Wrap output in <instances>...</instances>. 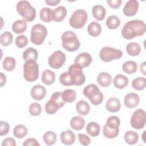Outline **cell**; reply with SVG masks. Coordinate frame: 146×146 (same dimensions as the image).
Wrapping results in <instances>:
<instances>
[{"label": "cell", "instance_id": "cell-27", "mask_svg": "<svg viewBox=\"0 0 146 146\" xmlns=\"http://www.w3.org/2000/svg\"><path fill=\"white\" fill-rule=\"evenodd\" d=\"M27 28V23L23 20L15 21L12 25V30L16 34H21L25 32Z\"/></svg>", "mask_w": 146, "mask_h": 146}, {"label": "cell", "instance_id": "cell-45", "mask_svg": "<svg viewBox=\"0 0 146 146\" xmlns=\"http://www.w3.org/2000/svg\"><path fill=\"white\" fill-rule=\"evenodd\" d=\"M28 44V39L25 35L18 36L15 39V44L19 48H23Z\"/></svg>", "mask_w": 146, "mask_h": 146}, {"label": "cell", "instance_id": "cell-33", "mask_svg": "<svg viewBox=\"0 0 146 146\" xmlns=\"http://www.w3.org/2000/svg\"><path fill=\"white\" fill-rule=\"evenodd\" d=\"M53 10L48 7H43L39 13V16L41 20L45 22H50L52 20Z\"/></svg>", "mask_w": 146, "mask_h": 146}, {"label": "cell", "instance_id": "cell-52", "mask_svg": "<svg viewBox=\"0 0 146 146\" xmlns=\"http://www.w3.org/2000/svg\"><path fill=\"white\" fill-rule=\"evenodd\" d=\"M45 2L49 6H54L57 5L60 2V0H52V1H45Z\"/></svg>", "mask_w": 146, "mask_h": 146}, {"label": "cell", "instance_id": "cell-4", "mask_svg": "<svg viewBox=\"0 0 146 146\" xmlns=\"http://www.w3.org/2000/svg\"><path fill=\"white\" fill-rule=\"evenodd\" d=\"M83 95L89 99L90 102L95 106L99 105L103 100V95L98 87L94 84H90L83 89Z\"/></svg>", "mask_w": 146, "mask_h": 146}, {"label": "cell", "instance_id": "cell-29", "mask_svg": "<svg viewBox=\"0 0 146 146\" xmlns=\"http://www.w3.org/2000/svg\"><path fill=\"white\" fill-rule=\"evenodd\" d=\"M122 69L125 73L132 74L135 73L137 70V64L134 61L127 60L123 63Z\"/></svg>", "mask_w": 146, "mask_h": 146}, {"label": "cell", "instance_id": "cell-38", "mask_svg": "<svg viewBox=\"0 0 146 146\" xmlns=\"http://www.w3.org/2000/svg\"><path fill=\"white\" fill-rule=\"evenodd\" d=\"M45 111L49 115H52L56 113L58 109L59 108V107L58 104L53 100L50 99L45 104Z\"/></svg>", "mask_w": 146, "mask_h": 146}, {"label": "cell", "instance_id": "cell-32", "mask_svg": "<svg viewBox=\"0 0 146 146\" xmlns=\"http://www.w3.org/2000/svg\"><path fill=\"white\" fill-rule=\"evenodd\" d=\"M28 132L27 127L23 124L17 125L13 129L14 136L18 139H22L25 137Z\"/></svg>", "mask_w": 146, "mask_h": 146}, {"label": "cell", "instance_id": "cell-5", "mask_svg": "<svg viewBox=\"0 0 146 146\" xmlns=\"http://www.w3.org/2000/svg\"><path fill=\"white\" fill-rule=\"evenodd\" d=\"M39 67L35 60L26 61L23 65V76L28 82H34L39 77Z\"/></svg>", "mask_w": 146, "mask_h": 146}, {"label": "cell", "instance_id": "cell-36", "mask_svg": "<svg viewBox=\"0 0 146 146\" xmlns=\"http://www.w3.org/2000/svg\"><path fill=\"white\" fill-rule=\"evenodd\" d=\"M132 87L137 91L144 90L146 87V79L144 77H137L134 79L132 82Z\"/></svg>", "mask_w": 146, "mask_h": 146}, {"label": "cell", "instance_id": "cell-8", "mask_svg": "<svg viewBox=\"0 0 146 146\" xmlns=\"http://www.w3.org/2000/svg\"><path fill=\"white\" fill-rule=\"evenodd\" d=\"M87 19L88 15L87 12L83 9H78L72 13L70 18L69 23L73 28L79 29L85 25Z\"/></svg>", "mask_w": 146, "mask_h": 146}, {"label": "cell", "instance_id": "cell-39", "mask_svg": "<svg viewBox=\"0 0 146 146\" xmlns=\"http://www.w3.org/2000/svg\"><path fill=\"white\" fill-rule=\"evenodd\" d=\"M4 70L7 71H11L15 68L16 65L15 59L11 56L6 57L2 62Z\"/></svg>", "mask_w": 146, "mask_h": 146}, {"label": "cell", "instance_id": "cell-17", "mask_svg": "<svg viewBox=\"0 0 146 146\" xmlns=\"http://www.w3.org/2000/svg\"><path fill=\"white\" fill-rule=\"evenodd\" d=\"M67 15V9L63 6L56 7L52 13V20L56 22H62Z\"/></svg>", "mask_w": 146, "mask_h": 146}, {"label": "cell", "instance_id": "cell-54", "mask_svg": "<svg viewBox=\"0 0 146 146\" xmlns=\"http://www.w3.org/2000/svg\"><path fill=\"white\" fill-rule=\"evenodd\" d=\"M145 62H144L141 65H140V70L141 71V72L143 73V75H145Z\"/></svg>", "mask_w": 146, "mask_h": 146}, {"label": "cell", "instance_id": "cell-2", "mask_svg": "<svg viewBox=\"0 0 146 146\" xmlns=\"http://www.w3.org/2000/svg\"><path fill=\"white\" fill-rule=\"evenodd\" d=\"M62 40L63 48L69 52L76 51L80 46L76 34L72 31L64 32L62 35Z\"/></svg>", "mask_w": 146, "mask_h": 146}, {"label": "cell", "instance_id": "cell-44", "mask_svg": "<svg viewBox=\"0 0 146 146\" xmlns=\"http://www.w3.org/2000/svg\"><path fill=\"white\" fill-rule=\"evenodd\" d=\"M50 99L54 100L58 104L59 108L63 107L65 104V102L63 101L62 98V92H54L52 94Z\"/></svg>", "mask_w": 146, "mask_h": 146}, {"label": "cell", "instance_id": "cell-50", "mask_svg": "<svg viewBox=\"0 0 146 146\" xmlns=\"http://www.w3.org/2000/svg\"><path fill=\"white\" fill-rule=\"evenodd\" d=\"M23 146H29V145H38L40 144L38 142V141L34 138H29L26 139L24 143H23Z\"/></svg>", "mask_w": 146, "mask_h": 146}, {"label": "cell", "instance_id": "cell-28", "mask_svg": "<svg viewBox=\"0 0 146 146\" xmlns=\"http://www.w3.org/2000/svg\"><path fill=\"white\" fill-rule=\"evenodd\" d=\"M62 98L65 103H72L76 98V93L73 90L67 89L62 92Z\"/></svg>", "mask_w": 146, "mask_h": 146}, {"label": "cell", "instance_id": "cell-51", "mask_svg": "<svg viewBox=\"0 0 146 146\" xmlns=\"http://www.w3.org/2000/svg\"><path fill=\"white\" fill-rule=\"evenodd\" d=\"M2 146H6V145H12V146H15L16 143L15 140L12 137H7L5 139L2 143Z\"/></svg>", "mask_w": 146, "mask_h": 146}, {"label": "cell", "instance_id": "cell-11", "mask_svg": "<svg viewBox=\"0 0 146 146\" xmlns=\"http://www.w3.org/2000/svg\"><path fill=\"white\" fill-rule=\"evenodd\" d=\"M66 59V55L61 51H54L48 58V63L50 67L54 69H58L64 64Z\"/></svg>", "mask_w": 146, "mask_h": 146}, {"label": "cell", "instance_id": "cell-40", "mask_svg": "<svg viewBox=\"0 0 146 146\" xmlns=\"http://www.w3.org/2000/svg\"><path fill=\"white\" fill-rule=\"evenodd\" d=\"M13 34L9 31H5L1 35V43L3 46H8L12 43Z\"/></svg>", "mask_w": 146, "mask_h": 146}, {"label": "cell", "instance_id": "cell-24", "mask_svg": "<svg viewBox=\"0 0 146 146\" xmlns=\"http://www.w3.org/2000/svg\"><path fill=\"white\" fill-rule=\"evenodd\" d=\"M76 110L79 114L85 116L88 114L90 111L89 104L84 100H80L76 104Z\"/></svg>", "mask_w": 146, "mask_h": 146}, {"label": "cell", "instance_id": "cell-6", "mask_svg": "<svg viewBox=\"0 0 146 146\" xmlns=\"http://www.w3.org/2000/svg\"><path fill=\"white\" fill-rule=\"evenodd\" d=\"M47 35V30L44 25L35 24L31 28L30 39L34 44L40 45L43 43Z\"/></svg>", "mask_w": 146, "mask_h": 146}, {"label": "cell", "instance_id": "cell-20", "mask_svg": "<svg viewBox=\"0 0 146 146\" xmlns=\"http://www.w3.org/2000/svg\"><path fill=\"white\" fill-rule=\"evenodd\" d=\"M92 14L93 17L98 21L104 20L106 11L105 8L100 5H97L94 6L92 9Z\"/></svg>", "mask_w": 146, "mask_h": 146}, {"label": "cell", "instance_id": "cell-49", "mask_svg": "<svg viewBox=\"0 0 146 146\" xmlns=\"http://www.w3.org/2000/svg\"><path fill=\"white\" fill-rule=\"evenodd\" d=\"M122 1L121 0H107V3L108 6L113 9H117L121 6Z\"/></svg>", "mask_w": 146, "mask_h": 146}, {"label": "cell", "instance_id": "cell-12", "mask_svg": "<svg viewBox=\"0 0 146 146\" xmlns=\"http://www.w3.org/2000/svg\"><path fill=\"white\" fill-rule=\"evenodd\" d=\"M139 9V2L136 0H129L124 5L123 10V14L127 17L135 15Z\"/></svg>", "mask_w": 146, "mask_h": 146}, {"label": "cell", "instance_id": "cell-46", "mask_svg": "<svg viewBox=\"0 0 146 146\" xmlns=\"http://www.w3.org/2000/svg\"><path fill=\"white\" fill-rule=\"evenodd\" d=\"M59 81L60 83L65 86H72L71 78L69 74L67 72L62 73L59 77Z\"/></svg>", "mask_w": 146, "mask_h": 146}, {"label": "cell", "instance_id": "cell-47", "mask_svg": "<svg viewBox=\"0 0 146 146\" xmlns=\"http://www.w3.org/2000/svg\"><path fill=\"white\" fill-rule=\"evenodd\" d=\"M1 136H5L8 133L10 130V125L7 122L5 121H1Z\"/></svg>", "mask_w": 146, "mask_h": 146}, {"label": "cell", "instance_id": "cell-7", "mask_svg": "<svg viewBox=\"0 0 146 146\" xmlns=\"http://www.w3.org/2000/svg\"><path fill=\"white\" fill-rule=\"evenodd\" d=\"M67 72L69 74L72 85L81 86L85 82L86 77L82 71V67L78 64H73L71 65Z\"/></svg>", "mask_w": 146, "mask_h": 146}, {"label": "cell", "instance_id": "cell-21", "mask_svg": "<svg viewBox=\"0 0 146 146\" xmlns=\"http://www.w3.org/2000/svg\"><path fill=\"white\" fill-rule=\"evenodd\" d=\"M113 83L116 88L123 89L125 88L128 84V79L125 75L118 74L115 76L113 80Z\"/></svg>", "mask_w": 146, "mask_h": 146}, {"label": "cell", "instance_id": "cell-53", "mask_svg": "<svg viewBox=\"0 0 146 146\" xmlns=\"http://www.w3.org/2000/svg\"><path fill=\"white\" fill-rule=\"evenodd\" d=\"M0 79H1V87H2L3 85L6 84V77L5 74H3V72L0 73Z\"/></svg>", "mask_w": 146, "mask_h": 146}, {"label": "cell", "instance_id": "cell-13", "mask_svg": "<svg viewBox=\"0 0 146 146\" xmlns=\"http://www.w3.org/2000/svg\"><path fill=\"white\" fill-rule=\"evenodd\" d=\"M92 62V56L88 52H82L76 56L74 63L79 65L82 68H85L90 65Z\"/></svg>", "mask_w": 146, "mask_h": 146}, {"label": "cell", "instance_id": "cell-22", "mask_svg": "<svg viewBox=\"0 0 146 146\" xmlns=\"http://www.w3.org/2000/svg\"><path fill=\"white\" fill-rule=\"evenodd\" d=\"M55 73L50 70H44L42 74V81L46 85L53 84L55 82Z\"/></svg>", "mask_w": 146, "mask_h": 146}, {"label": "cell", "instance_id": "cell-25", "mask_svg": "<svg viewBox=\"0 0 146 146\" xmlns=\"http://www.w3.org/2000/svg\"><path fill=\"white\" fill-rule=\"evenodd\" d=\"M71 127L75 130L79 131L83 129L85 125L84 119L79 116H76L73 117L70 122Z\"/></svg>", "mask_w": 146, "mask_h": 146}, {"label": "cell", "instance_id": "cell-37", "mask_svg": "<svg viewBox=\"0 0 146 146\" xmlns=\"http://www.w3.org/2000/svg\"><path fill=\"white\" fill-rule=\"evenodd\" d=\"M120 24V21L119 18L116 15L109 16L106 21V25L110 29L113 30L117 29Z\"/></svg>", "mask_w": 146, "mask_h": 146}, {"label": "cell", "instance_id": "cell-9", "mask_svg": "<svg viewBox=\"0 0 146 146\" xmlns=\"http://www.w3.org/2000/svg\"><path fill=\"white\" fill-rule=\"evenodd\" d=\"M123 55L121 50L106 46L102 48L100 52V57L102 60L105 62H109L115 59H120Z\"/></svg>", "mask_w": 146, "mask_h": 146}, {"label": "cell", "instance_id": "cell-42", "mask_svg": "<svg viewBox=\"0 0 146 146\" xmlns=\"http://www.w3.org/2000/svg\"><path fill=\"white\" fill-rule=\"evenodd\" d=\"M120 124V121L118 117L116 116H110L106 122V125L112 129H119Z\"/></svg>", "mask_w": 146, "mask_h": 146}, {"label": "cell", "instance_id": "cell-34", "mask_svg": "<svg viewBox=\"0 0 146 146\" xmlns=\"http://www.w3.org/2000/svg\"><path fill=\"white\" fill-rule=\"evenodd\" d=\"M86 131L92 137L97 136L100 133V126L96 122H90L86 126Z\"/></svg>", "mask_w": 146, "mask_h": 146}, {"label": "cell", "instance_id": "cell-41", "mask_svg": "<svg viewBox=\"0 0 146 146\" xmlns=\"http://www.w3.org/2000/svg\"><path fill=\"white\" fill-rule=\"evenodd\" d=\"M119 132V129H112L109 128L106 125H104L103 128V135L108 139H113L116 137Z\"/></svg>", "mask_w": 146, "mask_h": 146}, {"label": "cell", "instance_id": "cell-16", "mask_svg": "<svg viewBox=\"0 0 146 146\" xmlns=\"http://www.w3.org/2000/svg\"><path fill=\"white\" fill-rule=\"evenodd\" d=\"M106 107L110 112H116L120 110L121 103L116 98H110L106 103Z\"/></svg>", "mask_w": 146, "mask_h": 146}, {"label": "cell", "instance_id": "cell-23", "mask_svg": "<svg viewBox=\"0 0 146 146\" xmlns=\"http://www.w3.org/2000/svg\"><path fill=\"white\" fill-rule=\"evenodd\" d=\"M87 31L88 34L92 36H98L102 31L101 26L97 22H92L88 26Z\"/></svg>", "mask_w": 146, "mask_h": 146}, {"label": "cell", "instance_id": "cell-30", "mask_svg": "<svg viewBox=\"0 0 146 146\" xmlns=\"http://www.w3.org/2000/svg\"><path fill=\"white\" fill-rule=\"evenodd\" d=\"M126 51L131 56H137L141 51V47L139 43L136 42H131L127 45Z\"/></svg>", "mask_w": 146, "mask_h": 146}, {"label": "cell", "instance_id": "cell-26", "mask_svg": "<svg viewBox=\"0 0 146 146\" xmlns=\"http://www.w3.org/2000/svg\"><path fill=\"white\" fill-rule=\"evenodd\" d=\"M38 56L37 50L33 47H29L25 50L23 52V58L24 60L27 61L29 60H36Z\"/></svg>", "mask_w": 146, "mask_h": 146}, {"label": "cell", "instance_id": "cell-15", "mask_svg": "<svg viewBox=\"0 0 146 146\" xmlns=\"http://www.w3.org/2000/svg\"><path fill=\"white\" fill-rule=\"evenodd\" d=\"M30 94L34 99L41 100L44 98L46 95V90L42 85H35L31 88Z\"/></svg>", "mask_w": 146, "mask_h": 146}, {"label": "cell", "instance_id": "cell-10", "mask_svg": "<svg viewBox=\"0 0 146 146\" xmlns=\"http://www.w3.org/2000/svg\"><path fill=\"white\" fill-rule=\"evenodd\" d=\"M146 121L145 112L142 109L134 111L131 119V125L136 129H140L144 127Z\"/></svg>", "mask_w": 146, "mask_h": 146}, {"label": "cell", "instance_id": "cell-1", "mask_svg": "<svg viewBox=\"0 0 146 146\" xmlns=\"http://www.w3.org/2000/svg\"><path fill=\"white\" fill-rule=\"evenodd\" d=\"M145 32V24L140 20H132L127 22L121 29V35L125 39H132L141 35Z\"/></svg>", "mask_w": 146, "mask_h": 146}, {"label": "cell", "instance_id": "cell-19", "mask_svg": "<svg viewBox=\"0 0 146 146\" xmlns=\"http://www.w3.org/2000/svg\"><path fill=\"white\" fill-rule=\"evenodd\" d=\"M97 82L102 87H107L111 84L112 82V77L108 72H101L97 77Z\"/></svg>", "mask_w": 146, "mask_h": 146}, {"label": "cell", "instance_id": "cell-35", "mask_svg": "<svg viewBox=\"0 0 146 146\" xmlns=\"http://www.w3.org/2000/svg\"><path fill=\"white\" fill-rule=\"evenodd\" d=\"M56 133L52 131H48L45 132L43 136L44 143L48 145H54L56 141Z\"/></svg>", "mask_w": 146, "mask_h": 146}, {"label": "cell", "instance_id": "cell-18", "mask_svg": "<svg viewBox=\"0 0 146 146\" xmlns=\"http://www.w3.org/2000/svg\"><path fill=\"white\" fill-rule=\"evenodd\" d=\"M60 140L64 144L71 145L75 141V133L70 129L67 131H63L60 133Z\"/></svg>", "mask_w": 146, "mask_h": 146}, {"label": "cell", "instance_id": "cell-3", "mask_svg": "<svg viewBox=\"0 0 146 146\" xmlns=\"http://www.w3.org/2000/svg\"><path fill=\"white\" fill-rule=\"evenodd\" d=\"M17 11L25 22H31L36 16V11L30 3L26 1H21L17 5Z\"/></svg>", "mask_w": 146, "mask_h": 146}, {"label": "cell", "instance_id": "cell-48", "mask_svg": "<svg viewBox=\"0 0 146 146\" xmlns=\"http://www.w3.org/2000/svg\"><path fill=\"white\" fill-rule=\"evenodd\" d=\"M78 136L80 144L83 145H88L90 144V139L87 135L83 133H78Z\"/></svg>", "mask_w": 146, "mask_h": 146}, {"label": "cell", "instance_id": "cell-43", "mask_svg": "<svg viewBox=\"0 0 146 146\" xmlns=\"http://www.w3.org/2000/svg\"><path fill=\"white\" fill-rule=\"evenodd\" d=\"M42 112V107L39 103L35 102L30 104L29 106L30 113L34 116H38Z\"/></svg>", "mask_w": 146, "mask_h": 146}, {"label": "cell", "instance_id": "cell-14", "mask_svg": "<svg viewBox=\"0 0 146 146\" xmlns=\"http://www.w3.org/2000/svg\"><path fill=\"white\" fill-rule=\"evenodd\" d=\"M124 103L127 108H133L137 107L140 103L139 96L135 93L130 92L125 96Z\"/></svg>", "mask_w": 146, "mask_h": 146}, {"label": "cell", "instance_id": "cell-31", "mask_svg": "<svg viewBox=\"0 0 146 146\" xmlns=\"http://www.w3.org/2000/svg\"><path fill=\"white\" fill-rule=\"evenodd\" d=\"M124 140L129 145L136 144L139 140L138 134L133 131H128L124 134Z\"/></svg>", "mask_w": 146, "mask_h": 146}]
</instances>
